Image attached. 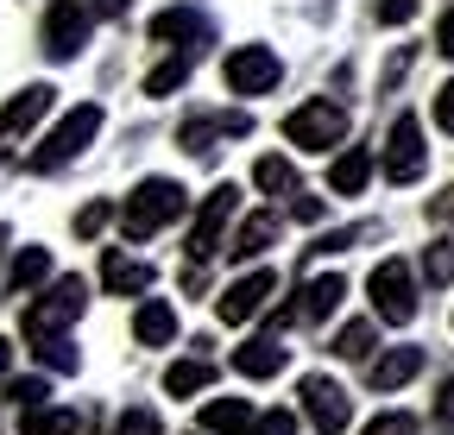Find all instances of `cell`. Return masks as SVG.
<instances>
[{
	"label": "cell",
	"instance_id": "1",
	"mask_svg": "<svg viewBox=\"0 0 454 435\" xmlns=\"http://www.w3.org/2000/svg\"><path fill=\"white\" fill-rule=\"evenodd\" d=\"M184 208H190L184 183H170V177H145V183L127 196V208H121V234H127V240H152L158 228L177 221Z\"/></svg>",
	"mask_w": 454,
	"mask_h": 435
},
{
	"label": "cell",
	"instance_id": "2",
	"mask_svg": "<svg viewBox=\"0 0 454 435\" xmlns=\"http://www.w3.org/2000/svg\"><path fill=\"white\" fill-rule=\"evenodd\" d=\"M95 133H101V107H95V101H82V107H70V114L57 120V127H51L38 145H32V158H26V165L51 177V171L76 165V158H82V145H89Z\"/></svg>",
	"mask_w": 454,
	"mask_h": 435
},
{
	"label": "cell",
	"instance_id": "3",
	"mask_svg": "<svg viewBox=\"0 0 454 435\" xmlns=\"http://www.w3.org/2000/svg\"><path fill=\"white\" fill-rule=\"evenodd\" d=\"M82 309H89V284H82V278H57V284L20 315V335H26V341H51V335H64Z\"/></svg>",
	"mask_w": 454,
	"mask_h": 435
},
{
	"label": "cell",
	"instance_id": "4",
	"mask_svg": "<svg viewBox=\"0 0 454 435\" xmlns=\"http://www.w3.org/2000/svg\"><path fill=\"white\" fill-rule=\"evenodd\" d=\"M284 139H291L297 151H334L340 139H348V107L316 95V101H303V107L284 114Z\"/></svg>",
	"mask_w": 454,
	"mask_h": 435
},
{
	"label": "cell",
	"instance_id": "5",
	"mask_svg": "<svg viewBox=\"0 0 454 435\" xmlns=\"http://www.w3.org/2000/svg\"><path fill=\"white\" fill-rule=\"evenodd\" d=\"M366 297H372V315L391 322V329H404V322L417 315V278L404 259H379L372 278H366Z\"/></svg>",
	"mask_w": 454,
	"mask_h": 435
},
{
	"label": "cell",
	"instance_id": "6",
	"mask_svg": "<svg viewBox=\"0 0 454 435\" xmlns=\"http://www.w3.org/2000/svg\"><path fill=\"white\" fill-rule=\"evenodd\" d=\"M89 26H95L89 0H51V7H44V58H51V64H70V58H82Z\"/></svg>",
	"mask_w": 454,
	"mask_h": 435
},
{
	"label": "cell",
	"instance_id": "7",
	"mask_svg": "<svg viewBox=\"0 0 454 435\" xmlns=\"http://www.w3.org/2000/svg\"><path fill=\"white\" fill-rule=\"evenodd\" d=\"M234 208H240V190H234V183H215V190L202 196L196 228H190V259H196V265H208V259L221 252V234H227V221H234Z\"/></svg>",
	"mask_w": 454,
	"mask_h": 435
},
{
	"label": "cell",
	"instance_id": "8",
	"mask_svg": "<svg viewBox=\"0 0 454 435\" xmlns=\"http://www.w3.org/2000/svg\"><path fill=\"white\" fill-rule=\"evenodd\" d=\"M429 171V145H423V120L417 114H397L385 133V177L391 183H417Z\"/></svg>",
	"mask_w": 454,
	"mask_h": 435
},
{
	"label": "cell",
	"instance_id": "9",
	"mask_svg": "<svg viewBox=\"0 0 454 435\" xmlns=\"http://www.w3.org/2000/svg\"><path fill=\"white\" fill-rule=\"evenodd\" d=\"M152 44H170V50H202L215 44V19L202 13V7H164V13H152Z\"/></svg>",
	"mask_w": 454,
	"mask_h": 435
},
{
	"label": "cell",
	"instance_id": "10",
	"mask_svg": "<svg viewBox=\"0 0 454 435\" xmlns=\"http://www.w3.org/2000/svg\"><path fill=\"white\" fill-rule=\"evenodd\" d=\"M221 76H227L234 95H271L278 76H284V64H278V50H265V44H240V50H227Z\"/></svg>",
	"mask_w": 454,
	"mask_h": 435
},
{
	"label": "cell",
	"instance_id": "11",
	"mask_svg": "<svg viewBox=\"0 0 454 435\" xmlns=\"http://www.w3.org/2000/svg\"><path fill=\"white\" fill-rule=\"evenodd\" d=\"M297 398H303V416L316 423V435H340L354 423V404H348V392L334 385V378H322V372H309L303 385H297Z\"/></svg>",
	"mask_w": 454,
	"mask_h": 435
},
{
	"label": "cell",
	"instance_id": "12",
	"mask_svg": "<svg viewBox=\"0 0 454 435\" xmlns=\"http://www.w3.org/2000/svg\"><path fill=\"white\" fill-rule=\"evenodd\" d=\"M271 297H278V271H265V265H259V271H247V278H234V284L221 291L215 315H221V322H234V329H240V322H253V315H259V309H265Z\"/></svg>",
	"mask_w": 454,
	"mask_h": 435
},
{
	"label": "cell",
	"instance_id": "13",
	"mask_svg": "<svg viewBox=\"0 0 454 435\" xmlns=\"http://www.w3.org/2000/svg\"><path fill=\"white\" fill-rule=\"evenodd\" d=\"M51 101H57V89H51V82H32V89H20L7 107H0V158L13 151V139H26V133L51 114Z\"/></svg>",
	"mask_w": 454,
	"mask_h": 435
},
{
	"label": "cell",
	"instance_id": "14",
	"mask_svg": "<svg viewBox=\"0 0 454 435\" xmlns=\"http://www.w3.org/2000/svg\"><path fill=\"white\" fill-rule=\"evenodd\" d=\"M253 133V114H190L184 127H177V145L190 151V158H208L215 151V139H247Z\"/></svg>",
	"mask_w": 454,
	"mask_h": 435
},
{
	"label": "cell",
	"instance_id": "15",
	"mask_svg": "<svg viewBox=\"0 0 454 435\" xmlns=\"http://www.w3.org/2000/svg\"><path fill=\"white\" fill-rule=\"evenodd\" d=\"M152 278H158V271H152L145 259H127L121 246L101 252V284H107V297H139V291H152Z\"/></svg>",
	"mask_w": 454,
	"mask_h": 435
},
{
	"label": "cell",
	"instance_id": "16",
	"mask_svg": "<svg viewBox=\"0 0 454 435\" xmlns=\"http://www.w3.org/2000/svg\"><path fill=\"white\" fill-rule=\"evenodd\" d=\"M417 372H423V347H391V353L366 360V385L372 392H397V385H411Z\"/></svg>",
	"mask_w": 454,
	"mask_h": 435
},
{
	"label": "cell",
	"instance_id": "17",
	"mask_svg": "<svg viewBox=\"0 0 454 435\" xmlns=\"http://www.w3.org/2000/svg\"><path fill=\"white\" fill-rule=\"evenodd\" d=\"M348 297V278L340 271H322V278H303V297H297V322H328Z\"/></svg>",
	"mask_w": 454,
	"mask_h": 435
},
{
	"label": "cell",
	"instance_id": "18",
	"mask_svg": "<svg viewBox=\"0 0 454 435\" xmlns=\"http://www.w3.org/2000/svg\"><path fill=\"white\" fill-rule=\"evenodd\" d=\"M284 360H291V353L278 347V335H253V341L234 347V372H240V378H278Z\"/></svg>",
	"mask_w": 454,
	"mask_h": 435
},
{
	"label": "cell",
	"instance_id": "19",
	"mask_svg": "<svg viewBox=\"0 0 454 435\" xmlns=\"http://www.w3.org/2000/svg\"><path fill=\"white\" fill-rule=\"evenodd\" d=\"M366 183H372V151H366V145H348V151L328 165V190H334V196H360Z\"/></svg>",
	"mask_w": 454,
	"mask_h": 435
},
{
	"label": "cell",
	"instance_id": "20",
	"mask_svg": "<svg viewBox=\"0 0 454 435\" xmlns=\"http://www.w3.org/2000/svg\"><path fill=\"white\" fill-rule=\"evenodd\" d=\"M133 341L139 347H170V341H177V309H170V303H139V315H133Z\"/></svg>",
	"mask_w": 454,
	"mask_h": 435
},
{
	"label": "cell",
	"instance_id": "21",
	"mask_svg": "<svg viewBox=\"0 0 454 435\" xmlns=\"http://www.w3.org/2000/svg\"><path fill=\"white\" fill-rule=\"evenodd\" d=\"M253 429V404L247 398H215L202 404V435H247Z\"/></svg>",
	"mask_w": 454,
	"mask_h": 435
},
{
	"label": "cell",
	"instance_id": "22",
	"mask_svg": "<svg viewBox=\"0 0 454 435\" xmlns=\"http://www.w3.org/2000/svg\"><path fill=\"white\" fill-rule=\"evenodd\" d=\"M271 240H278V214H247V221H240V234L227 240L221 252H234V259H247V265H253V259H259Z\"/></svg>",
	"mask_w": 454,
	"mask_h": 435
},
{
	"label": "cell",
	"instance_id": "23",
	"mask_svg": "<svg viewBox=\"0 0 454 435\" xmlns=\"http://www.w3.org/2000/svg\"><path fill=\"white\" fill-rule=\"evenodd\" d=\"M208 385H215V360H202V353H196V360H177V366L164 372V392H170V398H196V392H208Z\"/></svg>",
	"mask_w": 454,
	"mask_h": 435
},
{
	"label": "cell",
	"instance_id": "24",
	"mask_svg": "<svg viewBox=\"0 0 454 435\" xmlns=\"http://www.w3.org/2000/svg\"><path fill=\"white\" fill-rule=\"evenodd\" d=\"M76 429H82L76 410H51V404H32L20 416V435H76Z\"/></svg>",
	"mask_w": 454,
	"mask_h": 435
},
{
	"label": "cell",
	"instance_id": "25",
	"mask_svg": "<svg viewBox=\"0 0 454 435\" xmlns=\"http://www.w3.org/2000/svg\"><path fill=\"white\" fill-rule=\"evenodd\" d=\"M202 58H196V50H170V58L145 76V95H170V89H184L190 82V70H196Z\"/></svg>",
	"mask_w": 454,
	"mask_h": 435
},
{
	"label": "cell",
	"instance_id": "26",
	"mask_svg": "<svg viewBox=\"0 0 454 435\" xmlns=\"http://www.w3.org/2000/svg\"><path fill=\"white\" fill-rule=\"evenodd\" d=\"M51 278V252L44 246H26L20 259H13V271H7V291H38Z\"/></svg>",
	"mask_w": 454,
	"mask_h": 435
},
{
	"label": "cell",
	"instance_id": "27",
	"mask_svg": "<svg viewBox=\"0 0 454 435\" xmlns=\"http://www.w3.org/2000/svg\"><path fill=\"white\" fill-rule=\"evenodd\" d=\"M372 347H379L372 322H348V329L328 341V353H334V360H372Z\"/></svg>",
	"mask_w": 454,
	"mask_h": 435
},
{
	"label": "cell",
	"instance_id": "28",
	"mask_svg": "<svg viewBox=\"0 0 454 435\" xmlns=\"http://www.w3.org/2000/svg\"><path fill=\"white\" fill-rule=\"evenodd\" d=\"M253 183H259L265 196H291V190H297V171H291V158H259V165H253Z\"/></svg>",
	"mask_w": 454,
	"mask_h": 435
},
{
	"label": "cell",
	"instance_id": "29",
	"mask_svg": "<svg viewBox=\"0 0 454 435\" xmlns=\"http://www.w3.org/2000/svg\"><path fill=\"white\" fill-rule=\"evenodd\" d=\"M32 353H38V366H44V372H76V366H82V353L70 347V335H51V341H32Z\"/></svg>",
	"mask_w": 454,
	"mask_h": 435
},
{
	"label": "cell",
	"instance_id": "30",
	"mask_svg": "<svg viewBox=\"0 0 454 435\" xmlns=\"http://www.w3.org/2000/svg\"><path fill=\"white\" fill-rule=\"evenodd\" d=\"M423 278H429V284H454V240H435V246L423 252Z\"/></svg>",
	"mask_w": 454,
	"mask_h": 435
},
{
	"label": "cell",
	"instance_id": "31",
	"mask_svg": "<svg viewBox=\"0 0 454 435\" xmlns=\"http://www.w3.org/2000/svg\"><path fill=\"white\" fill-rule=\"evenodd\" d=\"M0 385H7V404H20V410H32V404H44V398H51L44 378H0Z\"/></svg>",
	"mask_w": 454,
	"mask_h": 435
},
{
	"label": "cell",
	"instance_id": "32",
	"mask_svg": "<svg viewBox=\"0 0 454 435\" xmlns=\"http://www.w3.org/2000/svg\"><path fill=\"white\" fill-rule=\"evenodd\" d=\"M114 435H164V423H158V410H121V423H114Z\"/></svg>",
	"mask_w": 454,
	"mask_h": 435
},
{
	"label": "cell",
	"instance_id": "33",
	"mask_svg": "<svg viewBox=\"0 0 454 435\" xmlns=\"http://www.w3.org/2000/svg\"><path fill=\"white\" fill-rule=\"evenodd\" d=\"M360 435H417V416H411V410H385V416H372Z\"/></svg>",
	"mask_w": 454,
	"mask_h": 435
},
{
	"label": "cell",
	"instance_id": "34",
	"mask_svg": "<svg viewBox=\"0 0 454 435\" xmlns=\"http://www.w3.org/2000/svg\"><path fill=\"white\" fill-rule=\"evenodd\" d=\"M107 221H114V208H107V202H89V208H76V234H82V240H95Z\"/></svg>",
	"mask_w": 454,
	"mask_h": 435
},
{
	"label": "cell",
	"instance_id": "35",
	"mask_svg": "<svg viewBox=\"0 0 454 435\" xmlns=\"http://www.w3.org/2000/svg\"><path fill=\"white\" fill-rule=\"evenodd\" d=\"M247 435H297V416L291 410H265V416H253Z\"/></svg>",
	"mask_w": 454,
	"mask_h": 435
},
{
	"label": "cell",
	"instance_id": "36",
	"mask_svg": "<svg viewBox=\"0 0 454 435\" xmlns=\"http://www.w3.org/2000/svg\"><path fill=\"white\" fill-rule=\"evenodd\" d=\"M372 19H379V26H411V19H417V0H379Z\"/></svg>",
	"mask_w": 454,
	"mask_h": 435
},
{
	"label": "cell",
	"instance_id": "37",
	"mask_svg": "<svg viewBox=\"0 0 454 435\" xmlns=\"http://www.w3.org/2000/svg\"><path fill=\"white\" fill-rule=\"evenodd\" d=\"M435 429L454 435V378H442V398H435Z\"/></svg>",
	"mask_w": 454,
	"mask_h": 435
},
{
	"label": "cell",
	"instance_id": "38",
	"mask_svg": "<svg viewBox=\"0 0 454 435\" xmlns=\"http://www.w3.org/2000/svg\"><path fill=\"white\" fill-rule=\"evenodd\" d=\"M291 214H297V221H322V196H303V190H291Z\"/></svg>",
	"mask_w": 454,
	"mask_h": 435
},
{
	"label": "cell",
	"instance_id": "39",
	"mask_svg": "<svg viewBox=\"0 0 454 435\" xmlns=\"http://www.w3.org/2000/svg\"><path fill=\"white\" fill-rule=\"evenodd\" d=\"M360 234H366V228H340V234H322V240H316L309 252H348V246H354Z\"/></svg>",
	"mask_w": 454,
	"mask_h": 435
},
{
	"label": "cell",
	"instance_id": "40",
	"mask_svg": "<svg viewBox=\"0 0 454 435\" xmlns=\"http://www.w3.org/2000/svg\"><path fill=\"white\" fill-rule=\"evenodd\" d=\"M435 127L454 133V82H442V95H435Z\"/></svg>",
	"mask_w": 454,
	"mask_h": 435
},
{
	"label": "cell",
	"instance_id": "41",
	"mask_svg": "<svg viewBox=\"0 0 454 435\" xmlns=\"http://www.w3.org/2000/svg\"><path fill=\"white\" fill-rule=\"evenodd\" d=\"M435 50H442V58H454V0H448V13H442V26H435Z\"/></svg>",
	"mask_w": 454,
	"mask_h": 435
},
{
	"label": "cell",
	"instance_id": "42",
	"mask_svg": "<svg viewBox=\"0 0 454 435\" xmlns=\"http://www.w3.org/2000/svg\"><path fill=\"white\" fill-rule=\"evenodd\" d=\"M411 58H417V50H397V58L385 64V95H391L397 82H404V70H411Z\"/></svg>",
	"mask_w": 454,
	"mask_h": 435
},
{
	"label": "cell",
	"instance_id": "43",
	"mask_svg": "<svg viewBox=\"0 0 454 435\" xmlns=\"http://www.w3.org/2000/svg\"><path fill=\"white\" fill-rule=\"evenodd\" d=\"M127 7H133V0H89L95 19H127Z\"/></svg>",
	"mask_w": 454,
	"mask_h": 435
},
{
	"label": "cell",
	"instance_id": "44",
	"mask_svg": "<svg viewBox=\"0 0 454 435\" xmlns=\"http://www.w3.org/2000/svg\"><path fill=\"white\" fill-rule=\"evenodd\" d=\"M13 372V341H0V378Z\"/></svg>",
	"mask_w": 454,
	"mask_h": 435
}]
</instances>
